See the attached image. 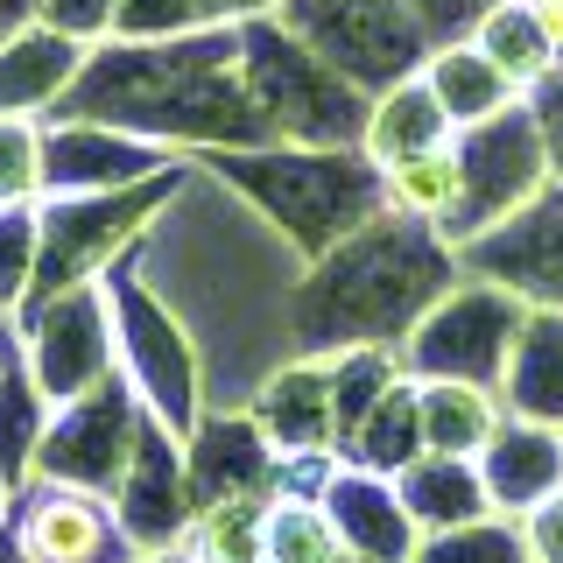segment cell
Instances as JSON below:
<instances>
[{
  "mask_svg": "<svg viewBox=\"0 0 563 563\" xmlns=\"http://www.w3.org/2000/svg\"><path fill=\"white\" fill-rule=\"evenodd\" d=\"M387 205L409 211V219H451L465 205V155L451 141H437V148H416L401 163H387Z\"/></svg>",
  "mask_w": 563,
  "mask_h": 563,
  "instance_id": "cell-2",
  "label": "cell"
},
{
  "mask_svg": "<svg viewBox=\"0 0 563 563\" xmlns=\"http://www.w3.org/2000/svg\"><path fill=\"white\" fill-rule=\"evenodd\" d=\"M29 563H92L106 542H113V528L92 500H78V493H49L43 507L29 515Z\"/></svg>",
  "mask_w": 563,
  "mask_h": 563,
  "instance_id": "cell-3",
  "label": "cell"
},
{
  "mask_svg": "<svg viewBox=\"0 0 563 563\" xmlns=\"http://www.w3.org/2000/svg\"><path fill=\"white\" fill-rule=\"evenodd\" d=\"M422 422H430V444L437 451H486L493 437V401L479 387H430V401H422Z\"/></svg>",
  "mask_w": 563,
  "mask_h": 563,
  "instance_id": "cell-8",
  "label": "cell"
},
{
  "mask_svg": "<svg viewBox=\"0 0 563 563\" xmlns=\"http://www.w3.org/2000/svg\"><path fill=\"white\" fill-rule=\"evenodd\" d=\"M261 521L254 500H219L190 521V563H261Z\"/></svg>",
  "mask_w": 563,
  "mask_h": 563,
  "instance_id": "cell-7",
  "label": "cell"
},
{
  "mask_svg": "<svg viewBox=\"0 0 563 563\" xmlns=\"http://www.w3.org/2000/svg\"><path fill=\"white\" fill-rule=\"evenodd\" d=\"M444 106H437V92L430 85H409V92H395L380 106V120H374V163L387 169V163H401V155H416V148H437L444 141Z\"/></svg>",
  "mask_w": 563,
  "mask_h": 563,
  "instance_id": "cell-6",
  "label": "cell"
},
{
  "mask_svg": "<svg viewBox=\"0 0 563 563\" xmlns=\"http://www.w3.org/2000/svg\"><path fill=\"white\" fill-rule=\"evenodd\" d=\"M261 563H345V528L310 500H275L261 521Z\"/></svg>",
  "mask_w": 563,
  "mask_h": 563,
  "instance_id": "cell-4",
  "label": "cell"
},
{
  "mask_svg": "<svg viewBox=\"0 0 563 563\" xmlns=\"http://www.w3.org/2000/svg\"><path fill=\"white\" fill-rule=\"evenodd\" d=\"M29 246H35L29 211H22V205H8V211H0V303L22 289V275H29Z\"/></svg>",
  "mask_w": 563,
  "mask_h": 563,
  "instance_id": "cell-10",
  "label": "cell"
},
{
  "mask_svg": "<svg viewBox=\"0 0 563 563\" xmlns=\"http://www.w3.org/2000/svg\"><path fill=\"white\" fill-rule=\"evenodd\" d=\"M521 8L542 22V35H550V49L563 57V0H521Z\"/></svg>",
  "mask_w": 563,
  "mask_h": 563,
  "instance_id": "cell-12",
  "label": "cell"
},
{
  "mask_svg": "<svg viewBox=\"0 0 563 563\" xmlns=\"http://www.w3.org/2000/svg\"><path fill=\"white\" fill-rule=\"evenodd\" d=\"M35 184H43V148H35V134L14 113H0V211L29 205Z\"/></svg>",
  "mask_w": 563,
  "mask_h": 563,
  "instance_id": "cell-9",
  "label": "cell"
},
{
  "mask_svg": "<svg viewBox=\"0 0 563 563\" xmlns=\"http://www.w3.org/2000/svg\"><path fill=\"white\" fill-rule=\"evenodd\" d=\"M430 92H437V106H444L451 128H486V120H500L507 106H515L521 85L507 78L479 43H472V49H444V57L430 64Z\"/></svg>",
  "mask_w": 563,
  "mask_h": 563,
  "instance_id": "cell-1",
  "label": "cell"
},
{
  "mask_svg": "<svg viewBox=\"0 0 563 563\" xmlns=\"http://www.w3.org/2000/svg\"><path fill=\"white\" fill-rule=\"evenodd\" d=\"M479 49H486V57L500 64L515 85H536L542 70L556 64L550 35H542V22L521 8V0H500V8H486V22H479Z\"/></svg>",
  "mask_w": 563,
  "mask_h": 563,
  "instance_id": "cell-5",
  "label": "cell"
},
{
  "mask_svg": "<svg viewBox=\"0 0 563 563\" xmlns=\"http://www.w3.org/2000/svg\"><path fill=\"white\" fill-rule=\"evenodd\" d=\"M528 556H536V563H563V493H556V500H536V521H528Z\"/></svg>",
  "mask_w": 563,
  "mask_h": 563,
  "instance_id": "cell-11",
  "label": "cell"
}]
</instances>
